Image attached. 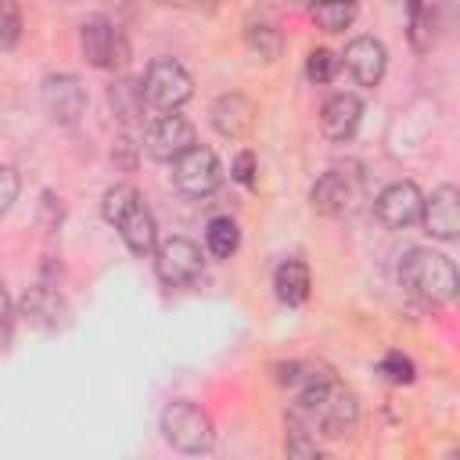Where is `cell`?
Here are the masks:
<instances>
[{
    "label": "cell",
    "mask_w": 460,
    "mask_h": 460,
    "mask_svg": "<svg viewBox=\"0 0 460 460\" xmlns=\"http://www.w3.org/2000/svg\"><path fill=\"white\" fill-rule=\"evenodd\" d=\"M313 14H316V25H320V29L341 32V29H349L352 18H356V0H320Z\"/></svg>",
    "instance_id": "603a6c76"
},
{
    "label": "cell",
    "mask_w": 460,
    "mask_h": 460,
    "mask_svg": "<svg viewBox=\"0 0 460 460\" xmlns=\"http://www.w3.org/2000/svg\"><path fill=\"white\" fill-rule=\"evenodd\" d=\"M298 413L309 420L313 431H320L323 438H345L356 431L359 424V402L356 395L323 367H302L298 377Z\"/></svg>",
    "instance_id": "6da1fadb"
},
{
    "label": "cell",
    "mask_w": 460,
    "mask_h": 460,
    "mask_svg": "<svg viewBox=\"0 0 460 460\" xmlns=\"http://www.w3.org/2000/svg\"><path fill=\"white\" fill-rule=\"evenodd\" d=\"M273 288L284 305H302L309 298V266L302 259H284L273 273Z\"/></svg>",
    "instance_id": "ac0fdd59"
},
{
    "label": "cell",
    "mask_w": 460,
    "mask_h": 460,
    "mask_svg": "<svg viewBox=\"0 0 460 460\" xmlns=\"http://www.w3.org/2000/svg\"><path fill=\"white\" fill-rule=\"evenodd\" d=\"M420 205H424V194L417 190V183L410 180H399V183H388L377 201H374V212L377 219L388 226V230H406L420 219Z\"/></svg>",
    "instance_id": "9c48e42d"
},
{
    "label": "cell",
    "mask_w": 460,
    "mask_h": 460,
    "mask_svg": "<svg viewBox=\"0 0 460 460\" xmlns=\"http://www.w3.org/2000/svg\"><path fill=\"white\" fill-rule=\"evenodd\" d=\"M108 101H111V111L122 119V122H140V115H144V90H140V83H133V79H122V83H115L111 86V93H108Z\"/></svg>",
    "instance_id": "44dd1931"
},
{
    "label": "cell",
    "mask_w": 460,
    "mask_h": 460,
    "mask_svg": "<svg viewBox=\"0 0 460 460\" xmlns=\"http://www.w3.org/2000/svg\"><path fill=\"white\" fill-rule=\"evenodd\" d=\"M111 226L119 230V237L126 241V248L133 255H155V248H158V226H155V216L144 208L140 198L133 205H126Z\"/></svg>",
    "instance_id": "5bb4252c"
},
{
    "label": "cell",
    "mask_w": 460,
    "mask_h": 460,
    "mask_svg": "<svg viewBox=\"0 0 460 460\" xmlns=\"http://www.w3.org/2000/svg\"><path fill=\"white\" fill-rule=\"evenodd\" d=\"M420 219L435 241H456L460 237V190L453 183H442L438 190H431V198H424L420 205Z\"/></svg>",
    "instance_id": "8fae6325"
},
{
    "label": "cell",
    "mask_w": 460,
    "mask_h": 460,
    "mask_svg": "<svg viewBox=\"0 0 460 460\" xmlns=\"http://www.w3.org/2000/svg\"><path fill=\"white\" fill-rule=\"evenodd\" d=\"M244 47L262 61H273L280 54V25L270 11H252L244 18Z\"/></svg>",
    "instance_id": "e0dca14e"
},
{
    "label": "cell",
    "mask_w": 460,
    "mask_h": 460,
    "mask_svg": "<svg viewBox=\"0 0 460 460\" xmlns=\"http://www.w3.org/2000/svg\"><path fill=\"white\" fill-rule=\"evenodd\" d=\"M234 180L237 183H244V187H252L255 183V158H252V151H241L237 158H234Z\"/></svg>",
    "instance_id": "f1b7e54d"
},
{
    "label": "cell",
    "mask_w": 460,
    "mask_h": 460,
    "mask_svg": "<svg viewBox=\"0 0 460 460\" xmlns=\"http://www.w3.org/2000/svg\"><path fill=\"white\" fill-rule=\"evenodd\" d=\"M22 36V11L18 0H0V50H11Z\"/></svg>",
    "instance_id": "cb8c5ba5"
},
{
    "label": "cell",
    "mask_w": 460,
    "mask_h": 460,
    "mask_svg": "<svg viewBox=\"0 0 460 460\" xmlns=\"http://www.w3.org/2000/svg\"><path fill=\"white\" fill-rule=\"evenodd\" d=\"M162 435L180 453H208L212 442H216V431H212L208 413L198 402H190V399H176V402L165 406V413H162Z\"/></svg>",
    "instance_id": "3957f363"
},
{
    "label": "cell",
    "mask_w": 460,
    "mask_h": 460,
    "mask_svg": "<svg viewBox=\"0 0 460 460\" xmlns=\"http://www.w3.org/2000/svg\"><path fill=\"white\" fill-rule=\"evenodd\" d=\"M18 190H22L18 172H14L11 165H0V216H7V208H11L14 198H18Z\"/></svg>",
    "instance_id": "4316f807"
},
{
    "label": "cell",
    "mask_w": 460,
    "mask_h": 460,
    "mask_svg": "<svg viewBox=\"0 0 460 460\" xmlns=\"http://www.w3.org/2000/svg\"><path fill=\"white\" fill-rule=\"evenodd\" d=\"M172 183L183 194H190V198H208L223 183V165H219L216 151L212 147H201V144L187 147L172 162Z\"/></svg>",
    "instance_id": "8992f818"
},
{
    "label": "cell",
    "mask_w": 460,
    "mask_h": 460,
    "mask_svg": "<svg viewBox=\"0 0 460 460\" xmlns=\"http://www.w3.org/2000/svg\"><path fill=\"white\" fill-rule=\"evenodd\" d=\"M208 119H212V126H216L219 137L241 140V137H248L252 126H255V104H252L244 93H223V97L212 101Z\"/></svg>",
    "instance_id": "4fadbf2b"
},
{
    "label": "cell",
    "mask_w": 460,
    "mask_h": 460,
    "mask_svg": "<svg viewBox=\"0 0 460 460\" xmlns=\"http://www.w3.org/2000/svg\"><path fill=\"white\" fill-rule=\"evenodd\" d=\"M284 449H288V456H316L320 453L316 431L309 428V420L298 410H291L284 420Z\"/></svg>",
    "instance_id": "ffe728a7"
},
{
    "label": "cell",
    "mask_w": 460,
    "mask_h": 460,
    "mask_svg": "<svg viewBox=\"0 0 460 460\" xmlns=\"http://www.w3.org/2000/svg\"><path fill=\"white\" fill-rule=\"evenodd\" d=\"M363 122V101L356 93H334L323 101L320 108V129L331 137V140H349L356 137Z\"/></svg>",
    "instance_id": "2e32d148"
},
{
    "label": "cell",
    "mask_w": 460,
    "mask_h": 460,
    "mask_svg": "<svg viewBox=\"0 0 460 460\" xmlns=\"http://www.w3.org/2000/svg\"><path fill=\"white\" fill-rule=\"evenodd\" d=\"M79 47H83V58L93 65V68H104V72H119L129 65V40L122 36V29L115 22H108L104 14H93L79 25Z\"/></svg>",
    "instance_id": "277c9868"
},
{
    "label": "cell",
    "mask_w": 460,
    "mask_h": 460,
    "mask_svg": "<svg viewBox=\"0 0 460 460\" xmlns=\"http://www.w3.org/2000/svg\"><path fill=\"white\" fill-rule=\"evenodd\" d=\"M43 104L50 111L54 122L61 126H75L79 115L86 111V90L72 72H58L43 79Z\"/></svg>",
    "instance_id": "30bf717a"
},
{
    "label": "cell",
    "mask_w": 460,
    "mask_h": 460,
    "mask_svg": "<svg viewBox=\"0 0 460 460\" xmlns=\"http://www.w3.org/2000/svg\"><path fill=\"white\" fill-rule=\"evenodd\" d=\"M11 331H14V305H11V295L0 280V349L11 341Z\"/></svg>",
    "instance_id": "83f0119b"
},
{
    "label": "cell",
    "mask_w": 460,
    "mask_h": 460,
    "mask_svg": "<svg viewBox=\"0 0 460 460\" xmlns=\"http://www.w3.org/2000/svg\"><path fill=\"white\" fill-rule=\"evenodd\" d=\"M352 201H356V187H352V180H349L341 169L323 172V176L313 183V190H309V205H313V212L331 216V219L352 212Z\"/></svg>",
    "instance_id": "9a60e30c"
},
{
    "label": "cell",
    "mask_w": 460,
    "mask_h": 460,
    "mask_svg": "<svg viewBox=\"0 0 460 460\" xmlns=\"http://www.w3.org/2000/svg\"><path fill=\"white\" fill-rule=\"evenodd\" d=\"M345 68L349 75L359 83V86H377L385 68H388V54H385V43L374 40V36H356L349 47H345Z\"/></svg>",
    "instance_id": "7c38bea8"
},
{
    "label": "cell",
    "mask_w": 460,
    "mask_h": 460,
    "mask_svg": "<svg viewBox=\"0 0 460 460\" xmlns=\"http://www.w3.org/2000/svg\"><path fill=\"white\" fill-rule=\"evenodd\" d=\"M438 18H435V4L431 0H410V43L424 54L435 47V32Z\"/></svg>",
    "instance_id": "d6986e66"
},
{
    "label": "cell",
    "mask_w": 460,
    "mask_h": 460,
    "mask_svg": "<svg viewBox=\"0 0 460 460\" xmlns=\"http://www.w3.org/2000/svg\"><path fill=\"white\" fill-rule=\"evenodd\" d=\"M201 266H205L201 248L194 241H187V237H169V241H162L155 248V270H158L162 284H169V288L194 284L201 277Z\"/></svg>",
    "instance_id": "52a82bcc"
},
{
    "label": "cell",
    "mask_w": 460,
    "mask_h": 460,
    "mask_svg": "<svg viewBox=\"0 0 460 460\" xmlns=\"http://www.w3.org/2000/svg\"><path fill=\"white\" fill-rule=\"evenodd\" d=\"M237 244H241V230H237V223H234L230 216L208 219V226H205V248H208L216 259H230V255L237 252Z\"/></svg>",
    "instance_id": "7402d4cb"
},
{
    "label": "cell",
    "mask_w": 460,
    "mask_h": 460,
    "mask_svg": "<svg viewBox=\"0 0 460 460\" xmlns=\"http://www.w3.org/2000/svg\"><path fill=\"white\" fill-rule=\"evenodd\" d=\"M399 280L424 302H449L460 288V277H456V266L449 255L442 252H431V248H410L399 262Z\"/></svg>",
    "instance_id": "7a4b0ae2"
},
{
    "label": "cell",
    "mask_w": 460,
    "mask_h": 460,
    "mask_svg": "<svg viewBox=\"0 0 460 460\" xmlns=\"http://www.w3.org/2000/svg\"><path fill=\"white\" fill-rule=\"evenodd\" d=\"M381 374L392 381V385H410L413 381V363L402 356V352H388L381 359Z\"/></svg>",
    "instance_id": "484cf974"
},
{
    "label": "cell",
    "mask_w": 460,
    "mask_h": 460,
    "mask_svg": "<svg viewBox=\"0 0 460 460\" xmlns=\"http://www.w3.org/2000/svg\"><path fill=\"white\" fill-rule=\"evenodd\" d=\"M334 72H338V58H334L331 50L320 47V50L309 54V61H305V75H309L313 83H331Z\"/></svg>",
    "instance_id": "d4e9b609"
},
{
    "label": "cell",
    "mask_w": 460,
    "mask_h": 460,
    "mask_svg": "<svg viewBox=\"0 0 460 460\" xmlns=\"http://www.w3.org/2000/svg\"><path fill=\"white\" fill-rule=\"evenodd\" d=\"M187 147H194V126L183 115L165 111L155 122H147V129H144V151L155 162H176Z\"/></svg>",
    "instance_id": "ba28073f"
},
{
    "label": "cell",
    "mask_w": 460,
    "mask_h": 460,
    "mask_svg": "<svg viewBox=\"0 0 460 460\" xmlns=\"http://www.w3.org/2000/svg\"><path fill=\"white\" fill-rule=\"evenodd\" d=\"M140 90H144V101H147L151 108H158V111H176L180 104L190 101L194 79H190V72H187L180 61H172V58H155V61L147 65V72H144Z\"/></svg>",
    "instance_id": "5b68a950"
}]
</instances>
